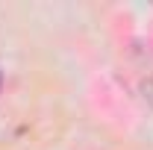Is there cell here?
I'll list each match as a JSON object with an SVG mask.
<instances>
[{
  "mask_svg": "<svg viewBox=\"0 0 153 150\" xmlns=\"http://www.w3.org/2000/svg\"><path fill=\"white\" fill-rule=\"evenodd\" d=\"M141 94L153 103V79H150V82H141Z\"/></svg>",
  "mask_w": 153,
  "mask_h": 150,
  "instance_id": "obj_1",
  "label": "cell"
}]
</instances>
